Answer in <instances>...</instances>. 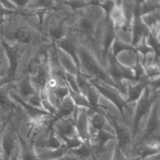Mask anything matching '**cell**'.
Here are the masks:
<instances>
[{
  "instance_id": "1",
  "label": "cell",
  "mask_w": 160,
  "mask_h": 160,
  "mask_svg": "<svg viewBox=\"0 0 160 160\" xmlns=\"http://www.w3.org/2000/svg\"><path fill=\"white\" fill-rule=\"evenodd\" d=\"M0 36L9 46L39 48L52 44L41 31L39 16L25 9L0 20Z\"/></svg>"
},
{
  "instance_id": "2",
  "label": "cell",
  "mask_w": 160,
  "mask_h": 160,
  "mask_svg": "<svg viewBox=\"0 0 160 160\" xmlns=\"http://www.w3.org/2000/svg\"><path fill=\"white\" fill-rule=\"evenodd\" d=\"M159 90H157L150 85H147L139 99L135 104L132 119L131 122L132 140L137 135L142 120L148 119V115L154 102L159 97Z\"/></svg>"
},
{
  "instance_id": "3",
  "label": "cell",
  "mask_w": 160,
  "mask_h": 160,
  "mask_svg": "<svg viewBox=\"0 0 160 160\" xmlns=\"http://www.w3.org/2000/svg\"><path fill=\"white\" fill-rule=\"evenodd\" d=\"M159 99L154 102L146 120L144 132L139 141L134 145L159 142Z\"/></svg>"
},
{
  "instance_id": "4",
  "label": "cell",
  "mask_w": 160,
  "mask_h": 160,
  "mask_svg": "<svg viewBox=\"0 0 160 160\" xmlns=\"http://www.w3.org/2000/svg\"><path fill=\"white\" fill-rule=\"evenodd\" d=\"M21 109V108L9 97V89L6 84H0V111L4 121L8 119L14 112Z\"/></svg>"
},
{
  "instance_id": "5",
  "label": "cell",
  "mask_w": 160,
  "mask_h": 160,
  "mask_svg": "<svg viewBox=\"0 0 160 160\" xmlns=\"http://www.w3.org/2000/svg\"><path fill=\"white\" fill-rule=\"evenodd\" d=\"M88 109L77 107L75 116V127L79 138L84 142L89 143V122Z\"/></svg>"
},
{
  "instance_id": "6",
  "label": "cell",
  "mask_w": 160,
  "mask_h": 160,
  "mask_svg": "<svg viewBox=\"0 0 160 160\" xmlns=\"http://www.w3.org/2000/svg\"><path fill=\"white\" fill-rule=\"evenodd\" d=\"M69 149L63 143L59 148L56 149H49L45 152H42L40 154H37L38 158L40 160H53L62 158L66 156L68 153Z\"/></svg>"
},
{
  "instance_id": "7",
  "label": "cell",
  "mask_w": 160,
  "mask_h": 160,
  "mask_svg": "<svg viewBox=\"0 0 160 160\" xmlns=\"http://www.w3.org/2000/svg\"><path fill=\"white\" fill-rule=\"evenodd\" d=\"M68 153L71 155L78 156L83 159H88L92 158V149L91 146L88 142H83L78 148L69 149Z\"/></svg>"
},
{
  "instance_id": "8",
  "label": "cell",
  "mask_w": 160,
  "mask_h": 160,
  "mask_svg": "<svg viewBox=\"0 0 160 160\" xmlns=\"http://www.w3.org/2000/svg\"><path fill=\"white\" fill-rule=\"evenodd\" d=\"M160 8V1H138L137 9L140 16Z\"/></svg>"
},
{
  "instance_id": "9",
  "label": "cell",
  "mask_w": 160,
  "mask_h": 160,
  "mask_svg": "<svg viewBox=\"0 0 160 160\" xmlns=\"http://www.w3.org/2000/svg\"><path fill=\"white\" fill-rule=\"evenodd\" d=\"M112 160H128V158L121 151V149L116 145L114 156Z\"/></svg>"
},
{
  "instance_id": "10",
  "label": "cell",
  "mask_w": 160,
  "mask_h": 160,
  "mask_svg": "<svg viewBox=\"0 0 160 160\" xmlns=\"http://www.w3.org/2000/svg\"><path fill=\"white\" fill-rule=\"evenodd\" d=\"M39 160H40L39 159ZM53 160H76V159L73 157V156H65L62 158H59V159H53Z\"/></svg>"
},
{
  "instance_id": "11",
  "label": "cell",
  "mask_w": 160,
  "mask_h": 160,
  "mask_svg": "<svg viewBox=\"0 0 160 160\" xmlns=\"http://www.w3.org/2000/svg\"><path fill=\"white\" fill-rule=\"evenodd\" d=\"M11 116H12V115H11ZM10 118H11V117H10ZM9 118L8 119H7L6 121H4L3 122H2V123H0V134H1V133L2 132L3 129H4L5 126H6V124H7V123H8V121H9Z\"/></svg>"
}]
</instances>
